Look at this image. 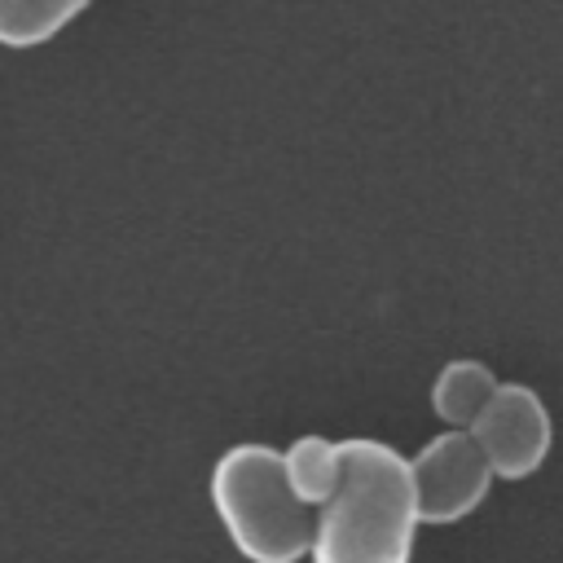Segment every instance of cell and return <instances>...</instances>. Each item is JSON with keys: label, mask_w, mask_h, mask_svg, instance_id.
<instances>
[{"label": "cell", "mask_w": 563, "mask_h": 563, "mask_svg": "<svg viewBox=\"0 0 563 563\" xmlns=\"http://www.w3.org/2000/svg\"><path fill=\"white\" fill-rule=\"evenodd\" d=\"M339 440H325V435H299L282 449V479L286 488L312 510L321 506L334 484H339Z\"/></svg>", "instance_id": "cell-5"}, {"label": "cell", "mask_w": 563, "mask_h": 563, "mask_svg": "<svg viewBox=\"0 0 563 563\" xmlns=\"http://www.w3.org/2000/svg\"><path fill=\"white\" fill-rule=\"evenodd\" d=\"M409 462V484H413V515L418 528H440L466 519L493 488V471L475 440L462 427H449L431 435Z\"/></svg>", "instance_id": "cell-3"}, {"label": "cell", "mask_w": 563, "mask_h": 563, "mask_svg": "<svg viewBox=\"0 0 563 563\" xmlns=\"http://www.w3.org/2000/svg\"><path fill=\"white\" fill-rule=\"evenodd\" d=\"M211 510L246 563H299L308 554V506L282 479L273 444H229L211 466Z\"/></svg>", "instance_id": "cell-2"}, {"label": "cell", "mask_w": 563, "mask_h": 563, "mask_svg": "<svg viewBox=\"0 0 563 563\" xmlns=\"http://www.w3.org/2000/svg\"><path fill=\"white\" fill-rule=\"evenodd\" d=\"M493 387H497V378H493V369L484 361L457 356V361H449L435 374V383H431V409H435L440 422L466 431V422L479 413V405L493 396Z\"/></svg>", "instance_id": "cell-6"}, {"label": "cell", "mask_w": 563, "mask_h": 563, "mask_svg": "<svg viewBox=\"0 0 563 563\" xmlns=\"http://www.w3.org/2000/svg\"><path fill=\"white\" fill-rule=\"evenodd\" d=\"M466 435L497 479H523L550 453V413L532 387L497 383L479 413L466 422Z\"/></svg>", "instance_id": "cell-4"}, {"label": "cell", "mask_w": 563, "mask_h": 563, "mask_svg": "<svg viewBox=\"0 0 563 563\" xmlns=\"http://www.w3.org/2000/svg\"><path fill=\"white\" fill-rule=\"evenodd\" d=\"M339 484L308 528L312 563H409L418 515L409 462L369 435L339 440Z\"/></svg>", "instance_id": "cell-1"}, {"label": "cell", "mask_w": 563, "mask_h": 563, "mask_svg": "<svg viewBox=\"0 0 563 563\" xmlns=\"http://www.w3.org/2000/svg\"><path fill=\"white\" fill-rule=\"evenodd\" d=\"M92 0H0V44L35 48L62 35Z\"/></svg>", "instance_id": "cell-7"}]
</instances>
